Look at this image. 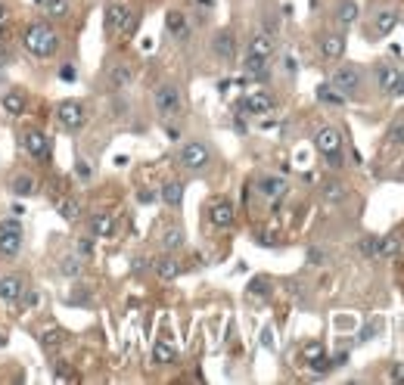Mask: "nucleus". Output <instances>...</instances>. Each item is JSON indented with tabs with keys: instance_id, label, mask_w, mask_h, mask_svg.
<instances>
[{
	"instance_id": "f03ea898",
	"label": "nucleus",
	"mask_w": 404,
	"mask_h": 385,
	"mask_svg": "<svg viewBox=\"0 0 404 385\" xmlns=\"http://www.w3.org/2000/svg\"><path fill=\"white\" fill-rule=\"evenodd\" d=\"M314 146H317V152L330 162V168H342V134H339L336 128H320L317 131Z\"/></svg>"
},
{
	"instance_id": "6e6552de",
	"label": "nucleus",
	"mask_w": 404,
	"mask_h": 385,
	"mask_svg": "<svg viewBox=\"0 0 404 385\" xmlns=\"http://www.w3.org/2000/svg\"><path fill=\"white\" fill-rule=\"evenodd\" d=\"M181 165L184 168H190V171H202L205 168V165L212 162V152H209V146H205V143L202 140H187L181 146Z\"/></svg>"
},
{
	"instance_id": "58836bf2",
	"label": "nucleus",
	"mask_w": 404,
	"mask_h": 385,
	"mask_svg": "<svg viewBox=\"0 0 404 385\" xmlns=\"http://www.w3.org/2000/svg\"><path fill=\"white\" fill-rule=\"evenodd\" d=\"M389 143L392 146H404V118L389 128Z\"/></svg>"
},
{
	"instance_id": "7ed1b4c3",
	"label": "nucleus",
	"mask_w": 404,
	"mask_h": 385,
	"mask_svg": "<svg viewBox=\"0 0 404 385\" xmlns=\"http://www.w3.org/2000/svg\"><path fill=\"white\" fill-rule=\"evenodd\" d=\"M56 122H60L62 131H81L84 122H88V109L78 100H62L56 106Z\"/></svg>"
},
{
	"instance_id": "ddd939ff",
	"label": "nucleus",
	"mask_w": 404,
	"mask_h": 385,
	"mask_svg": "<svg viewBox=\"0 0 404 385\" xmlns=\"http://www.w3.org/2000/svg\"><path fill=\"white\" fill-rule=\"evenodd\" d=\"M106 81H109V90H125V88H131V81H134V68H131L128 62H115V66L109 68Z\"/></svg>"
},
{
	"instance_id": "a19ab883",
	"label": "nucleus",
	"mask_w": 404,
	"mask_h": 385,
	"mask_svg": "<svg viewBox=\"0 0 404 385\" xmlns=\"http://www.w3.org/2000/svg\"><path fill=\"white\" fill-rule=\"evenodd\" d=\"M19 304H22V308H38V304H40V295H38L34 289H25V292H22V298H19Z\"/></svg>"
},
{
	"instance_id": "393cba45",
	"label": "nucleus",
	"mask_w": 404,
	"mask_h": 385,
	"mask_svg": "<svg viewBox=\"0 0 404 385\" xmlns=\"http://www.w3.org/2000/svg\"><path fill=\"white\" fill-rule=\"evenodd\" d=\"M159 199H162L165 205H171V209H177V205L184 202V183H177V181L165 183V187L159 189Z\"/></svg>"
},
{
	"instance_id": "864d4df0",
	"label": "nucleus",
	"mask_w": 404,
	"mask_h": 385,
	"mask_svg": "<svg viewBox=\"0 0 404 385\" xmlns=\"http://www.w3.org/2000/svg\"><path fill=\"white\" fill-rule=\"evenodd\" d=\"M283 66H286V72H296V59H292V56H286V59H283Z\"/></svg>"
},
{
	"instance_id": "6e6d98bb",
	"label": "nucleus",
	"mask_w": 404,
	"mask_h": 385,
	"mask_svg": "<svg viewBox=\"0 0 404 385\" xmlns=\"http://www.w3.org/2000/svg\"><path fill=\"white\" fill-rule=\"evenodd\" d=\"M7 41V28H3V22H0V44Z\"/></svg>"
},
{
	"instance_id": "4be33fe9",
	"label": "nucleus",
	"mask_w": 404,
	"mask_h": 385,
	"mask_svg": "<svg viewBox=\"0 0 404 385\" xmlns=\"http://www.w3.org/2000/svg\"><path fill=\"white\" fill-rule=\"evenodd\" d=\"M165 28H168L171 34H175L177 41H187V38H190V25H187V16H184L181 10H171V13L165 16Z\"/></svg>"
},
{
	"instance_id": "c03bdc74",
	"label": "nucleus",
	"mask_w": 404,
	"mask_h": 385,
	"mask_svg": "<svg viewBox=\"0 0 404 385\" xmlns=\"http://www.w3.org/2000/svg\"><path fill=\"white\" fill-rule=\"evenodd\" d=\"M75 171H78V177H81V181H90V177H94V165H90V162H84V159L78 162V168H75Z\"/></svg>"
},
{
	"instance_id": "3c124183",
	"label": "nucleus",
	"mask_w": 404,
	"mask_h": 385,
	"mask_svg": "<svg viewBox=\"0 0 404 385\" xmlns=\"http://www.w3.org/2000/svg\"><path fill=\"white\" fill-rule=\"evenodd\" d=\"M137 199H140L143 205H149V202H153V199H155V193H149V189H143V193H137Z\"/></svg>"
},
{
	"instance_id": "4d7b16f0",
	"label": "nucleus",
	"mask_w": 404,
	"mask_h": 385,
	"mask_svg": "<svg viewBox=\"0 0 404 385\" xmlns=\"http://www.w3.org/2000/svg\"><path fill=\"white\" fill-rule=\"evenodd\" d=\"M3 345H7V338H3V336H0V348H3Z\"/></svg>"
},
{
	"instance_id": "4468645a",
	"label": "nucleus",
	"mask_w": 404,
	"mask_h": 385,
	"mask_svg": "<svg viewBox=\"0 0 404 385\" xmlns=\"http://www.w3.org/2000/svg\"><path fill=\"white\" fill-rule=\"evenodd\" d=\"M277 50V34H268V31H258L255 38L249 41V50H246V56H264V59H270Z\"/></svg>"
},
{
	"instance_id": "f3484780",
	"label": "nucleus",
	"mask_w": 404,
	"mask_h": 385,
	"mask_svg": "<svg viewBox=\"0 0 404 385\" xmlns=\"http://www.w3.org/2000/svg\"><path fill=\"white\" fill-rule=\"evenodd\" d=\"M320 53H323V59H339V56L345 53V34H339V31L323 34L320 38Z\"/></svg>"
},
{
	"instance_id": "f8f14e48",
	"label": "nucleus",
	"mask_w": 404,
	"mask_h": 385,
	"mask_svg": "<svg viewBox=\"0 0 404 385\" xmlns=\"http://www.w3.org/2000/svg\"><path fill=\"white\" fill-rule=\"evenodd\" d=\"M240 106L246 109L249 115H264V112H270V109H274V96H270L268 90H252V94L242 96Z\"/></svg>"
},
{
	"instance_id": "9b49d317",
	"label": "nucleus",
	"mask_w": 404,
	"mask_h": 385,
	"mask_svg": "<svg viewBox=\"0 0 404 385\" xmlns=\"http://www.w3.org/2000/svg\"><path fill=\"white\" fill-rule=\"evenodd\" d=\"M286 181H283L280 174H262L258 177V193H262L268 202H277V199H283L286 196Z\"/></svg>"
},
{
	"instance_id": "79ce46f5",
	"label": "nucleus",
	"mask_w": 404,
	"mask_h": 385,
	"mask_svg": "<svg viewBox=\"0 0 404 385\" xmlns=\"http://www.w3.org/2000/svg\"><path fill=\"white\" fill-rule=\"evenodd\" d=\"M75 249H78V255H81V258H90V255H94V239H90V237H81Z\"/></svg>"
},
{
	"instance_id": "72a5a7b5",
	"label": "nucleus",
	"mask_w": 404,
	"mask_h": 385,
	"mask_svg": "<svg viewBox=\"0 0 404 385\" xmlns=\"http://www.w3.org/2000/svg\"><path fill=\"white\" fill-rule=\"evenodd\" d=\"M44 16H47V19H66L68 0H44Z\"/></svg>"
},
{
	"instance_id": "c85d7f7f",
	"label": "nucleus",
	"mask_w": 404,
	"mask_h": 385,
	"mask_svg": "<svg viewBox=\"0 0 404 385\" xmlns=\"http://www.w3.org/2000/svg\"><path fill=\"white\" fill-rule=\"evenodd\" d=\"M320 196L327 199V202H333V205H339V202H345V196H349V193H345V187L339 181H327L320 187Z\"/></svg>"
},
{
	"instance_id": "20e7f679",
	"label": "nucleus",
	"mask_w": 404,
	"mask_h": 385,
	"mask_svg": "<svg viewBox=\"0 0 404 385\" xmlns=\"http://www.w3.org/2000/svg\"><path fill=\"white\" fill-rule=\"evenodd\" d=\"M330 84L345 96V100H349V96H355L357 90H361L364 75H361V68H357V66H349V62H345V66H339L336 72H333Z\"/></svg>"
},
{
	"instance_id": "ea45409f",
	"label": "nucleus",
	"mask_w": 404,
	"mask_h": 385,
	"mask_svg": "<svg viewBox=\"0 0 404 385\" xmlns=\"http://www.w3.org/2000/svg\"><path fill=\"white\" fill-rule=\"evenodd\" d=\"M302 358L308 360V364H311V360H317V358H323V345L320 342H308L302 348Z\"/></svg>"
},
{
	"instance_id": "bb28decb",
	"label": "nucleus",
	"mask_w": 404,
	"mask_h": 385,
	"mask_svg": "<svg viewBox=\"0 0 404 385\" xmlns=\"http://www.w3.org/2000/svg\"><path fill=\"white\" fill-rule=\"evenodd\" d=\"M336 22L339 25H355L357 22V3L355 0H339V7H336Z\"/></svg>"
},
{
	"instance_id": "c9c22d12",
	"label": "nucleus",
	"mask_w": 404,
	"mask_h": 385,
	"mask_svg": "<svg viewBox=\"0 0 404 385\" xmlns=\"http://www.w3.org/2000/svg\"><path fill=\"white\" fill-rule=\"evenodd\" d=\"M357 249H361V255H364V258H377V252H379V237H373V233L361 237Z\"/></svg>"
},
{
	"instance_id": "603ef678",
	"label": "nucleus",
	"mask_w": 404,
	"mask_h": 385,
	"mask_svg": "<svg viewBox=\"0 0 404 385\" xmlns=\"http://www.w3.org/2000/svg\"><path fill=\"white\" fill-rule=\"evenodd\" d=\"M147 267H149V261H143V258H137V261H134V274H143Z\"/></svg>"
},
{
	"instance_id": "4c0bfd02",
	"label": "nucleus",
	"mask_w": 404,
	"mask_h": 385,
	"mask_svg": "<svg viewBox=\"0 0 404 385\" xmlns=\"http://www.w3.org/2000/svg\"><path fill=\"white\" fill-rule=\"evenodd\" d=\"M62 342H66V332L62 330H47L40 336V345H44V348H56V345H62Z\"/></svg>"
},
{
	"instance_id": "0eeeda50",
	"label": "nucleus",
	"mask_w": 404,
	"mask_h": 385,
	"mask_svg": "<svg viewBox=\"0 0 404 385\" xmlns=\"http://www.w3.org/2000/svg\"><path fill=\"white\" fill-rule=\"evenodd\" d=\"M153 103H155V112L162 115V118H171V115L181 112L184 100H181V90L175 88V84H159L153 94Z\"/></svg>"
},
{
	"instance_id": "b1692460",
	"label": "nucleus",
	"mask_w": 404,
	"mask_h": 385,
	"mask_svg": "<svg viewBox=\"0 0 404 385\" xmlns=\"http://www.w3.org/2000/svg\"><path fill=\"white\" fill-rule=\"evenodd\" d=\"M175 358H177V351H175V345H171L168 338H159V342L153 345V364L165 367V364H171Z\"/></svg>"
},
{
	"instance_id": "f257e3e1",
	"label": "nucleus",
	"mask_w": 404,
	"mask_h": 385,
	"mask_svg": "<svg viewBox=\"0 0 404 385\" xmlns=\"http://www.w3.org/2000/svg\"><path fill=\"white\" fill-rule=\"evenodd\" d=\"M22 44H25V50L31 56H38V59H50V56L60 50V34H56L47 22H34V25L25 31V41Z\"/></svg>"
},
{
	"instance_id": "6ab92c4d",
	"label": "nucleus",
	"mask_w": 404,
	"mask_h": 385,
	"mask_svg": "<svg viewBox=\"0 0 404 385\" xmlns=\"http://www.w3.org/2000/svg\"><path fill=\"white\" fill-rule=\"evenodd\" d=\"M115 215H109V211H100V215L90 217V233H94L97 239H109L115 233Z\"/></svg>"
},
{
	"instance_id": "cd10ccee",
	"label": "nucleus",
	"mask_w": 404,
	"mask_h": 385,
	"mask_svg": "<svg viewBox=\"0 0 404 385\" xmlns=\"http://www.w3.org/2000/svg\"><path fill=\"white\" fill-rule=\"evenodd\" d=\"M398 252H401V237L398 233H389V237H379V252H377V258H395Z\"/></svg>"
},
{
	"instance_id": "09e8293b",
	"label": "nucleus",
	"mask_w": 404,
	"mask_h": 385,
	"mask_svg": "<svg viewBox=\"0 0 404 385\" xmlns=\"http://www.w3.org/2000/svg\"><path fill=\"white\" fill-rule=\"evenodd\" d=\"M10 62H13V53H10V50L3 47V44H0V68H7Z\"/></svg>"
},
{
	"instance_id": "dca6fc26",
	"label": "nucleus",
	"mask_w": 404,
	"mask_h": 385,
	"mask_svg": "<svg viewBox=\"0 0 404 385\" xmlns=\"http://www.w3.org/2000/svg\"><path fill=\"white\" fill-rule=\"evenodd\" d=\"M22 292H25V280L22 277H0V298L7 304H19V298H22Z\"/></svg>"
},
{
	"instance_id": "9d476101",
	"label": "nucleus",
	"mask_w": 404,
	"mask_h": 385,
	"mask_svg": "<svg viewBox=\"0 0 404 385\" xmlns=\"http://www.w3.org/2000/svg\"><path fill=\"white\" fill-rule=\"evenodd\" d=\"M209 221H212V227H218V230L233 227L236 211H233V205H230V199H215V202L209 205Z\"/></svg>"
},
{
	"instance_id": "5fc2aeb1",
	"label": "nucleus",
	"mask_w": 404,
	"mask_h": 385,
	"mask_svg": "<svg viewBox=\"0 0 404 385\" xmlns=\"http://www.w3.org/2000/svg\"><path fill=\"white\" fill-rule=\"evenodd\" d=\"M10 19V10H7V3H0V22H7Z\"/></svg>"
},
{
	"instance_id": "412c9836",
	"label": "nucleus",
	"mask_w": 404,
	"mask_h": 385,
	"mask_svg": "<svg viewBox=\"0 0 404 385\" xmlns=\"http://www.w3.org/2000/svg\"><path fill=\"white\" fill-rule=\"evenodd\" d=\"M0 109L7 115H13V118H19L25 112V94L22 90H7V94L0 96Z\"/></svg>"
},
{
	"instance_id": "8fccbe9b",
	"label": "nucleus",
	"mask_w": 404,
	"mask_h": 385,
	"mask_svg": "<svg viewBox=\"0 0 404 385\" xmlns=\"http://www.w3.org/2000/svg\"><path fill=\"white\" fill-rule=\"evenodd\" d=\"M60 78H62V81H75V68L72 66H62L60 68Z\"/></svg>"
},
{
	"instance_id": "e433bc0d",
	"label": "nucleus",
	"mask_w": 404,
	"mask_h": 385,
	"mask_svg": "<svg viewBox=\"0 0 404 385\" xmlns=\"http://www.w3.org/2000/svg\"><path fill=\"white\" fill-rule=\"evenodd\" d=\"M249 295H255V298H268V295H270V280L255 277V280L249 283Z\"/></svg>"
},
{
	"instance_id": "de8ad7c7",
	"label": "nucleus",
	"mask_w": 404,
	"mask_h": 385,
	"mask_svg": "<svg viewBox=\"0 0 404 385\" xmlns=\"http://www.w3.org/2000/svg\"><path fill=\"white\" fill-rule=\"evenodd\" d=\"M308 261H311V264H314V267H320V264H323V261H327V255H323V252H320V249H308Z\"/></svg>"
},
{
	"instance_id": "c756f323",
	"label": "nucleus",
	"mask_w": 404,
	"mask_h": 385,
	"mask_svg": "<svg viewBox=\"0 0 404 385\" xmlns=\"http://www.w3.org/2000/svg\"><path fill=\"white\" fill-rule=\"evenodd\" d=\"M10 189H13L16 196H31L34 189H38V183H34L31 174H16L13 181H10Z\"/></svg>"
},
{
	"instance_id": "2eb2a0df",
	"label": "nucleus",
	"mask_w": 404,
	"mask_h": 385,
	"mask_svg": "<svg viewBox=\"0 0 404 385\" xmlns=\"http://www.w3.org/2000/svg\"><path fill=\"white\" fill-rule=\"evenodd\" d=\"M181 261H177V258H171V255H162V258H155L153 261V274L159 280H165V283H171V280H177L181 277Z\"/></svg>"
},
{
	"instance_id": "473e14b6",
	"label": "nucleus",
	"mask_w": 404,
	"mask_h": 385,
	"mask_svg": "<svg viewBox=\"0 0 404 385\" xmlns=\"http://www.w3.org/2000/svg\"><path fill=\"white\" fill-rule=\"evenodd\" d=\"M395 75H398L395 66H386V62H379V66H377V84H379V90H386V94H389L392 81H395Z\"/></svg>"
},
{
	"instance_id": "a18cd8bd",
	"label": "nucleus",
	"mask_w": 404,
	"mask_h": 385,
	"mask_svg": "<svg viewBox=\"0 0 404 385\" xmlns=\"http://www.w3.org/2000/svg\"><path fill=\"white\" fill-rule=\"evenodd\" d=\"M262 345H264V348H270V351L277 348V338H274V330H270V326H264V330H262Z\"/></svg>"
},
{
	"instance_id": "2f4dec72",
	"label": "nucleus",
	"mask_w": 404,
	"mask_h": 385,
	"mask_svg": "<svg viewBox=\"0 0 404 385\" xmlns=\"http://www.w3.org/2000/svg\"><path fill=\"white\" fill-rule=\"evenodd\" d=\"M56 211H60L66 221H78V215H81V205H78V199H72V196H62L60 202H56Z\"/></svg>"
},
{
	"instance_id": "f704fd0d",
	"label": "nucleus",
	"mask_w": 404,
	"mask_h": 385,
	"mask_svg": "<svg viewBox=\"0 0 404 385\" xmlns=\"http://www.w3.org/2000/svg\"><path fill=\"white\" fill-rule=\"evenodd\" d=\"M317 100H320V103H330V106H342L345 96L339 94L333 84H320V88H317Z\"/></svg>"
},
{
	"instance_id": "49530a36",
	"label": "nucleus",
	"mask_w": 404,
	"mask_h": 385,
	"mask_svg": "<svg viewBox=\"0 0 404 385\" xmlns=\"http://www.w3.org/2000/svg\"><path fill=\"white\" fill-rule=\"evenodd\" d=\"M389 379L395 385H404V364H392V370H389Z\"/></svg>"
},
{
	"instance_id": "a211bd4d",
	"label": "nucleus",
	"mask_w": 404,
	"mask_h": 385,
	"mask_svg": "<svg viewBox=\"0 0 404 385\" xmlns=\"http://www.w3.org/2000/svg\"><path fill=\"white\" fill-rule=\"evenodd\" d=\"M212 50H215V56H221V59H233L236 56V38H233V31H218L215 34V41H212Z\"/></svg>"
},
{
	"instance_id": "39448f33",
	"label": "nucleus",
	"mask_w": 404,
	"mask_h": 385,
	"mask_svg": "<svg viewBox=\"0 0 404 385\" xmlns=\"http://www.w3.org/2000/svg\"><path fill=\"white\" fill-rule=\"evenodd\" d=\"M22 249V224L16 217L0 221V258H16Z\"/></svg>"
},
{
	"instance_id": "1a4fd4ad",
	"label": "nucleus",
	"mask_w": 404,
	"mask_h": 385,
	"mask_svg": "<svg viewBox=\"0 0 404 385\" xmlns=\"http://www.w3.org/2000/svg\"><path fill=\"white\" fill-rule=\"evenodd\" d=\"M22 143H25V152L34 159V162H47L50 152H53V146H50V137L40 134V131H28Z\"/></svg>"
},
{
	"instance_id": "aec40b11",
	"label": "nucleus",
	"mask_w": 404,
	"mask_h": 385,
	"mask_svg": "<svg viewBox=\"0 0 404 385\" xmlns=\"http://www.w3.org/2000/svg\"><path fill=\"white\" fill-rule=\"evenodd\" d=\"M246 75H249L252 81H268L270 59H264V56H246Z\"/></svg>"
},
{
	"instance_id": "423d86ee",
	"label": "nucleus",
	"mask_w": 404,
	"mask_h": 385,
	"mask_svg": "<svg viewBox=\"0 0 404 385\" xmlns=\"http://www.w3.org/2000/svg\"><path fill=\"white\" fill-rule=\"evenodd\" d=\"M134 13H131L125 3H109L106 7V19H103V25H106V34H128L131 28H134Z\"/></svg>"
},
{
	"instance_id": "a878e982",
	"label": "nucleus",
	"mask_w": 404,
	"mask_h": 385,
	"mask_svg": "<svg viewBox=\"0 0 404 385\" xmlns=\"http://www.w3.org/2000/svg\"><path fill=\"white\" fill-rule=\"evenodd\" d=\"M184 243H187V237H184V230H181V227L162 230V249H165V252H177V249H184Z\"/></svg>"
},
{
	"instance_id": "37998d69",
	"label": "nucleus",
	"mask_w": 404,
	"mask_h": 385,
	"mask_svg": "<svg viewBox=\"0 0 404 385\" xmlns=\"http://www.w3.org/2000/svg\"><path fill=\"white\" fill-rule=\"evenodd\" d=\"M392 96H404V72L398 68V75H395V81H392V90H389Z\"/></svg>"
},
{
	"instance_id": "5701e85b",
	"label": "nucleus",
	"mask_w": 404,
	"mask_h": 385,
	"mask_svg": "<svg viewBox=\"0 0 404 385\" xmlns=\"http://www.w3.org/2000/svg\"><path fill=\"white\" fill-rule=\"evenodd\" d=\"M398 10H379L377 16H373V31L377 34H389V31H395V25H398Z\"/></svg>"
},
{
	"instance_id": "7c9ffc66",
	"label": "nucleus",
	"mask_w": 404,
	"mask_h": 385,
	"mask_svg": "<svg viewBox=\"0 0 404 385\" xmlns=\"http://www.w3.org/2000/svg\"><path fill=\"white\" fill-rule=\"evenodd\" d=\"M81 271H84L81 255H68V258H62V261H60V274H62V277L75 280V277H81Z\"/></svg>"
}]
</instances>
